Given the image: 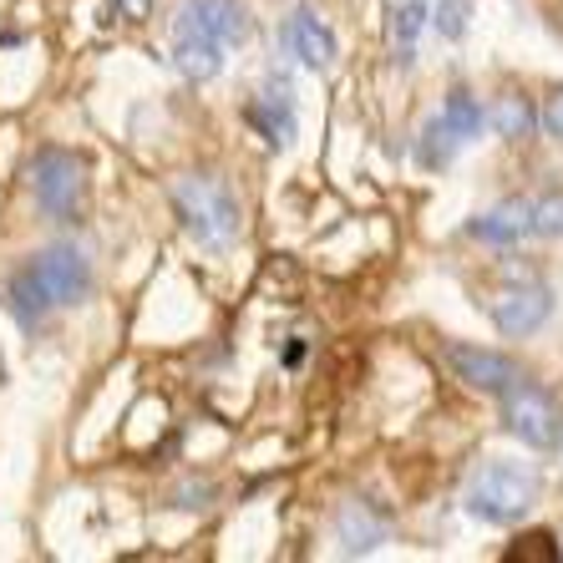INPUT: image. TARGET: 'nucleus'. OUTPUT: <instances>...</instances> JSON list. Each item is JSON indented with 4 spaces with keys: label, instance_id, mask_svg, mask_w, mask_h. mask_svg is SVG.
I'll return each mask as SVG.
<instances>
[{
    "label": "nucleus",
    "instance_id": "nucleus-1",
    "mask_svg": "<svg viewBox=\"0 0 563 563\" xmlns=\"http://www.w3.org/2000/svg\"><path fill=\"white\" fill-rule=\"evenodd\" d=\"M97 285V269H92V254L77 250V244H52V250L31 254L11 279H5V310L15 314L21 330H36L46 325L56 310H71L92 295Z\"/></svg>",
    "mask_w": 563,
    "mask_h": 563
},
{
    "label": "nucleus",
    "instance_id": "nucleus-2",
    "mask_svg": "<svg viewBox=\"0 0 563 563\" xmlns=\"http://www.w3.org/2000/svg\"><path fill=\"white\" fill-rule=\"evenodd\" d=\"M538 493H543V477H538L528 462L487 457L483 467L467 477L462 508H467V518H477V523H487V528H512L538 508Z\"/></svg>",
    "mask_w": 563,
    "mask_h": 563
},
{
    "label": "nucleus",
    "instance_id": "nucleus-3",
    "mask_svg": "<svg viewBox=\"0 0 563 563\" xmlns=\"http://www.w3.org/2000/svg\"><path fill=\"white\" fill-rule=\"evenodd\" d=\"M173 213L184 223V234L198 239L203 250H229L239 239V198L223 178L209 173H184L173 184Z\"/></svg>",
    "mask_w": 563,
    "mask_h": 563
},
{
    "label": "nucleus",
    "instance_id": "nucleus-4",
    "mask_svg": "<svg viewBox=\"0 0 563 563\" xmlns=\"http://www.w3.org/2000/svg\"><path fill=\"white\" fill-rule=\"evenodd\" d=\"M26 188L46 219L77 223L87 213V194H92L87 157L71 153V147H36L26 163Z\"/></svg>",
    "mask_w": 563,
    "mask_h": 563
},
{
    "label": "nucleus",
    "instance_id": "nucleus-5",
    "mask_svg": "<svg viewBox=\"0 0 563 563\" xmlns=\"http://www.w3.org/2000/svg\"><path fill=\"white\" fill-rule=\"evenodd\" d=\"M503 421H508V432L518 437L523 446H538V452H549L559 446L563 437V417H559V401H553L543 386L533 380H512L508 391H503Z\"/></svg>",
    "mask_w": 563,
    "mask_h": 563
},
{
    "label": "nucleus",
    "instance_id": "nucleus-6",
    "mask_svg": "<svg viewBox=\"0 0 563 563\" xmlns=\"http://www.w3.org/2000/svg\"><path fill=\"white\" fill-rule=\"evenodd\" d=\"M442 361L452 366V376L472 391H487V396H503L512 380H523V366L512 355L493 351V345H472V341H446L442 345Z\"/></svg>",
    "mask_w": 563,
    "mask_h": 563
},
{
    "label": "nucleus",
    "instance_id": "nucleus-7",
    "mask_svg": "<svg viewBox=\"0 0 563 563\" xmlns=\"http://www.w3.org/2000/svg\"><path fill=\"white\" fill-rule=\"evenodd\" d=\"M173 36H209L219 46L250 41V11L244 0H184L173 15Z\"/></svg>",
    "mask_w": 563,
    "mask_h": 563
},
{
    "label": "nucleus",
    "instance_id": "nucleus-8",
    "mask_svg": "<svg viewBox=\"0 0 563 563\" xmlns=\"http://www.w3.org/2000/svg\"><path fill=\"white\" fill-rule=\"evenodd\" d=\"M553 314V289L549 285H508L493 300V325L508 335V341H523L533 330L549 325Z\"/></svg>",
    "mask_w": 563,
    "mask_h": 563
},
{
    "label": "nucleus",
    "instance_id": "nucleus-9",
    "mask_svg": "<svg viewBox=\"0 0 563 563\" xmlns=\"http://www.w3.org/2000/svg\"><path fill=\"white\" fill-rule=\"evenodd\" d=\"M279 41H285V52L295 56L300 66H310V71H330V66H335V56H341V41H335V31H330L325 21L310 11V5H300L295 15H285Z\"/></svg>",
    "mask_w": 563,
    "mask_h": 563
},
{
    "label": "nucleus",
    "instance_id": "nucleus-10",
    "mask_svg": "<svg viewBox=\"0 0 563 563\" xmlns=\"http://www.w3.org/2000/svg\"><path fill=\"white\" fill-rule=\"evenodd\" d=\"M250 122L264 132L269 147L295 143V92H289V77H264L260 97L250 102Z\"/></svg>",
    "mask_w": 563,
    "mask_h": 563
},
{
    "label": "nucleus",
    "instance_id": "nucleus-11",
    "mask_svg": "<svg viewBox=\"0 0 563 563\" xmlns=\"http://www.w3.org/2000/svg\"><path fill=\"white\" fill-rule=\"evenodd\" d=\"M523 234H533V198H503L498 209L477 213V219L467 223V239H477V244H498V250L518 244Z\"/></svg>",
    "mask_w": 563,
    "mask_h": 563
},
{
    "label": "nucleus",
    "instance_id": "nucleus-12",
    "mask_svg": "<svg viewBox=\"0 0 563 563\" xmlns=\"http://www.w3.org/2000/svg\"><path fill=\"white\" fill-rule=\"evenodd\" d=\"M335 543L341 553H376L386 543V512H376L366 498H345L335 512Z\"/></svg>",
    "mask_w": 563,
    "mask_h": 563
},
{
    "label": "nucleus",
    "instance_id": "nucleus-13",
    "mask_svg": "<svg viewBox=\"0 0 563 563\" xmlns=\"http://www.w3.org/2000/svg\"><path fill=\"white\" fill-rule=\"evenodd\" d=\"M223 56H229V46H219V41H209V36H173V66H178L188 81L219 77Z\"/></svg>",
    "mask_w": 563,
    "mask_h": 563
},
{
    "label": "nucleus",
    "instance_id": "nucleus-14",
    "mask_svg": "<svg viewBox=\"0 0 563 563\" xmlns=\"http://www.w3.org/2000/svg\"><path fill=\"white\" fill-rule=\"evenodd\" d=\"M487 122L498 128V137H508V143H523V137H528V132H533L543 118L533 112V102H528V97H498V107L487 112Z\"/></svg>",
    "mask_w": 563,
    "mask_h": 563
},
{
    "label": "nucleus",
    "instance_id": "nucleus-15",
    "mask_svg": "<svg viewBox=\"0 0 563 563\" xmlns=\"http://www.w3.org/2000/svg\"><path fill=\"white\" fill-rule=\"evenodd\" d=\"M442 122L452 128V137H457V143H472V137L483 132L487 112H483V102H477L472 92H452V97L442 102Z\"/></svg>",
    "mask_w": 563,
    "mask_h": 563
},
{
    "label": "nucleus",
    "instance_id": "nucleus-16",
    "mask_svg": "<svg viewBox=\"0 0 563 563\" xmlns=\"http://www.w3.org/2000/svg\"><path fill=\"white\" fill-rule=\"evenodd\" d=\"M452 153H457V137H452V128L442 122V112L421 122V132H417L421 168H446V163H452Z\"/></svg>",
    "mask_w": 563,
    "mask_h": 563
},
{
    "label": "nucleus",
    "instance_id": "nucleus-17",
    "mask_svg": "<svg viewBox=\"0 0 563 563\" xmlns=\"http://www.w3.org/2000/svg\"><path fill=\"white\" fill-rule=\"evenodd\" d=\"M427 5L421 0H407V5H396L391 11V41H396V62L407 66L411 62V52H417V31L427 26Z\"/></svg>",
    "mask_w": 563,
    "mask_h": 563
},
{
    "label": "nucleus",
    "instance_id": "nucleus-18",
    "mask_svg": "<svg viewBox=\"0 0 563 563\" xmlns=\"http://www.w3.org/2000/svg\"><path fill=\"white\" fill-rule=\"evenodd\" d=\"M533 234L538 239H563V188L533 198Z\"/></svg>",
    "mask_w": 563,
    "mask_h": 563
},
{
    "label": "nucleus",
    "instance_id": "nucleus-19",
    "mask_svg": "<svg viewBox=\"0 0 563 563\" xmlns=\"http://www.w3.org/2000/svg\"><path fill=\"white\" fill-rule=\"evenodd\" d=\"M437 31H442L446 41L467 36V0H442V5H437Z\"/></svg>",
    "mask_w": 563,
    "mask_h": 563
},
{
    "label": "nucleus",
    "instance_id": "nucleus-20",
    "mask_svg": "<svg viewBox=\"0 0 563 563\" xmlns=\"http://www.w3.org/2000/svg\"><path fill=\"white\" fill-rule=\"evenodd\" d=\"M538 118H543V132H549L553 143L563 147V87H553L549 102H543V112H538Z\"/></svg>",
    "mask_w": 563,
    "mask_h": 563
},
{
    "label": "nucleus",
    "instance_id": "nucleus-21",
    "mask_svg": "<svg viewBox=\"0 0 563 563\" xmlns=\"http://www.w3.org/2000/svg\"><path fill=\"white\" fill-rule=\"evenodd\" d=\"M112 5V15H122V21H147L153 15V0H107Z\"/></svg>",
    "mask_w": 563,
    "mask_h": 563
},
{
    "label": "nucleus",
    "instance_id": "nucleus-22",
    "mask_svg": "<svg viewBox=\"0 0 563 563\" xmlns=\"http://www.w3.org/2000/svg\"><path fill=\"white\" fill-rule=\"evenodd\" d=\"M209 498H213V483H188L178 493V508H209Z\"/></svg>",
    "mask_w": 563,
    "mask_h": 563
}]
</instances>
